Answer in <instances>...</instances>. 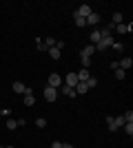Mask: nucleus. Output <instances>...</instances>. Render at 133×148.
I'll use <instances>...</instances> for the list:
<instances>
[{
	"label": "nucleus",
	"instance_id": "f257e3e1",
	"mask_svg": "<svg viewBox=\"0 0 133 148\" xmlns=\"http://www.w3.org/2000/svg\"><path fill=\"white\" fill-rule=\"evenodd\" d=\"M64 82H62V75H58V73H51L49 75V80H47V86H51V88H60Z\"/></svg>",
	"mask_w": 133,
	"mask_h": 148
},
{
	"label": "nucleus",
	"instance_id": "f03ea898",
	"mask_svg": "<svg viewBox=\"0 0 133 148\" xmlns=\"http://www.w3.org/2000/svg\"><path fill=\"white\" fill-rule=\"evenodd\" d=\"M89 13H93V9H91L89 5H80L76 11H73V18H76V16H78V18H87Z\"/></svg>",
	"mask_w": 133,
	"mask_h": 148
},
{
	"label": "nucleus",
	"instance_id": "7ed1b4c3",
	"mask_svg": "<svg viewBox=\"0 0 133 148\" xmlns=\"http://www.w3.org/2000/svg\"><path fill=\"white\" fill-rule=\"evenodd\" d=\"M62 82H64V86L76 88V86H78V75H76V73H67V75L62 77Z\"/></svg>",
	"mask_w": 133,
	"mask_h": 148
},
{
	"label": "nucleus",
	"instance_id": "20e7f679",
	"mask_svg": "<svg viewBox=\"0 0 133 148\" xmlns=\"http://www.w3.org/2000/svg\"><path fill=\"white\" fill-rule=\"evenodd\" d=\"M113 42H115L113 38H102L100 42H98V44H93V47H95V51H107V49H109V47H111Z\"/></svg>",
	"mask_w": 133,
	"mask_h": 148
},
{
	"label": "nucleus",
	"instance_id": "39448f33",
	"mask_svg": "<svg viewBox=\"0 0 133 148\" xmlns=\"http://www.w3.org/2000/svg\"><path fill=\"white\" fill-rule=\"evenodd\" d=\"M44 99H47V102H56L58 99V88L44 86Z\"/></svg>",
	"mask_w": 133,
	"mask_h": 148
},
{
	"label": "nucleus",
	"instance_id": "423d86ee",
	"mask_svg": "<svg viewBox=\"0 0 133 148\" xmlns=\"http://www.w3.org/2000/svg\"><path fill=\"white\" fill-rule=\"evenodd\" d=\"M131 66H133V60H131V58H122V60L118 62V69H122V71H129Z\"/></svg>",
	"mask_w": 133,
	"mask_h": 148
},
{
	"label": "nucleus",
	"instance_id": "0eeeda50",
	"mask_svg": "<svg viewBox=\"0 0 133 148\" xmlns=\"http://www.w3.org/2000/svg\"><path fill=\"white\" fill-rule=\"evenodd\" d=\"M93 53H95V47H93V44H89V47H84V49L80 51V58H91Z\"/></svg>",
	"mask_w": 133,
	"mask_h": 148
},
{
	"label": "nucleus",
	"instance_id": "6e6552de",
	"mask_svg": "<svg viewBox=\"0 0 133 148\" xmlns=\"http://www.w3.org/2000/svg\"><path fill=\"white\" fill-rule=\"evenodd\" d=\"M78 82H87L89 77H91V73H89V69H80V71H78Z\"/></svg>",
	"mask_w": 133,
	"mask_h": 148
},
{
	"label": "nucleus",
	"instance_id": "1a4fd4ad",
	"mask_svg": "<svg viewBox=\"0 0 133 148\" xmlns=\"http://www.w3.org/2000/svg\"><path fill=\"white\" fill-rule=\"evenodd\" d=\"M131 29H133V25H124V22H122V25H115V31L122 33V36H124V33H131Z\"/></svg>",
	"mask_w": 133,
	"mask_h": 148
},
{
	"label": "nucleus",
	"instance_id": "9d476101",
	"mask_svg": "<svg viewBox=\"0 0 133 148\" xmlns=\"http://www.w3.org/2000/svg\"><path fill=\"white\" fill-rule=\"evenodd\" d=\"M58 91H62L64 95H67V97H76V95H78V93H76V88H69V86H64V84H62L60 88H58Z\"/></svg>",
	"mask_w": 133,
	"mask_h": 148
},
{
	"label": "nucleus",
	"instance_id": "9b49d317",
	"mask_svg": "<svg viewBox=\"0 0 133 148\" xmlns=\"http://www.w3.org/2000/svg\"><path fill=\"white\" fill-rule=\"evenodd\" d=\"M89 40H91L93 44H98V42H100V40H102V36H100V29H93V31H91V36H89Z\"/></svg>",
	"mask_w": 133,
	"mask_h": 148
},
{
	"label": "nucleus",
	"instance_id": "f8f14e48",
	"mask_svg": "<svg viewBox=\"0 0 133 148\" xmlns=\"http://www.w3.org/2000/svg\"><path fill=\"white\" fill-rule=\"evenodd\" d=\"M84 20H87V25H98V22H100V16H98V13H89Z\"/></svg>",
	"mask_w": 133,
	"mask_h": 148
},
{
	"label": "nucleus",
	"instance_id": "ddd939ff",
	"mask_svg": "<svg viewBox=\"0 0 133 148\" xmlns=\"http://www.w3.org/2000/svg\"><path fill=\"white\" fill-rule=\"evenodd\" d=\"M127 124V119H124V115H118V117H113V126L115 128H122Z\"/></svg>",
	"mask_w": 133,
	"mask_h": 148
},
{
	"label": "nucleus",
	"instance_id": "4468645a",
	"mask_svg": "<svg viewBox=\"0 0 133 148\" xmlns=\"http://www.w3.org/2000/svg\"><path fill=\"white\" fill-rule=\"evenodd\" d=\"M111 20H113V25H122V11H113V16H111Z\"/></svg>",
	"mask_w": 133,
	"mask_h": 148
},
{
	"label": "nucleus",
	"instance_id": "2eb2a0df",
	"mask_svg": "<svg viewBox=\"0 0 133 148\" xmlns=\"http://www.w3.org/2000/svg\"><path fill=\"white\" fill-rule=\"evenodd\" d=\"M87 91H89L87 84H84V82H78V86H76V93H78V95H84Z\"/></svg>",
	"mask_w": 133,
	"mask_h": 148
},
{
	"label": "nucleus",
	"instance_id": "dca6fc26",
	"mask_svg": "<svg viewBox=\"0 0 133 148\" xmlns=\"http://www.w3.org/2000/svg\"><path fill=\"white\" fill-rule=\"evenodd\" d=\"M113 77H115V80H124V77H127V71H122V69H115V71H113Z\"/></svg>",
	"mask_w": 133,
	"mask_h": 148
},
{
	"label": "nucleus",
	"instance_id": "f3484780",
	"mask_svg": "<svg viewBox=\"0 0 133 148\" xmlns=\"http://www.w3.org/2000/svg\"><path fill=\"white\" fill-rule=\"evenodd\" d=\"M13 91H16V93H25L27 86L22 84V82H13Z\"/></svg>",
	"mask_w": 133,
	"mask_h": 148
},
{
	"label": "nucleus",
	"instance_id": "a211bd4d",
	"mask_svg": "<svg viewBox=\"0 0 133 148\" xmlns=\"http://www.w3.org/2000/svg\"><path fill=\"white\" fill-rule=\"evenodd\" d=\"M22 102H25V106H33V104H36V97H33V95H25Z\"/></svg>",
	"mask_w": 133,
	"mask_h": 148
},
{
	"label": "nucleus",
	"instance_id": "6ab92c4d",
	"mask_svg": "<svg viewBox=\"0 0 133 148\" xmlns=\"http://www.w3.org/2000/svg\"><path fill=\"white\" fill-rule=\"evenodd\" d=\"M84 84H87V88H95V86H98V80H95L93 75H91V77H89V80L84 82Z\"/></svg>",
	"mask_w": 133,
	"mask_h": 148
},
{
	"label": "nucleus",
	"instance_id": "aec40b11",
	"mask_svg": "<svg viewBox=\"0 0 133 148\" xmlns=\"http://www.w3.org/2000/svg\"><path fill=\"white\" fill-rule=\"evenodd\" d=\"M36 49H38V51H49V49H47V44H44V40H40V38L36 40Z\"/></svg>",
	"mask_w": 133,
	"mask_h": 148
},
{
	"label": "nucleus",
	"instance_id": "412c9836",
	"mask_svg": "<svg viewBox=\"0 0 133 148\" xmlns=\"http://www.w3.org/2000/svg\"><path fill=\"white\" fill-rule=\"evenodd\" d=\"M7 128H9V130L18 128V122H16V119H11V117H7Z\"/></svg>",
	"mask_w": 133,
	"mask_h": 148
},
{
	"label": "nucleus",
	"instance_id": "4be33fe9",
	"mask_svg": "<svg viewBox=\"0 0 133 148\" xmlns=\"http://www.w3.org/2000/svg\"><path fill=\"white\" fill-rule=\"evenodd\" d=\"M47 53H49V56L53 58V60H60V51H58L56 47H53V49H49V51H47Z\"/></svg>",
	"mask_w": 133,
	"mask_h": 148
},
{
	"label": "nucleus",
	"instance_id": "5701e85b",
	"mask_svg": "<svg viewBox=\"0 0 133 148\" xmlns=\"http://www.w3.org/2000/svg\"><path fill=\"white\" fill-rule=\"evenodd\" d=\"M122 128L127 130V135H129V137H133V124H131V122H127L124 126H122Z\"/></svg>",
	"mask_w": 133,
	"mask_h": 148
},
{
	"label": "nucleus",
	"instance_id": "b1692460",
	"mask_svg": "<svg viewBox=\"0 0 133 148\" xmlns=\"http://www.w3.org/2000/svg\"><path fill=\"white\" fill-rule=\"evenodd\" d=\"M36 126H38V128H47V119H44V117H38V119H36Z\"/></svg>",
	"mask_w": 133,
	"mask_h": 148
},
{
	"label": "nucleus",
	"instance_id": "393cba45",
	"mask_svg": "<svg viewBox=\"0 0 133 148\" xmlns=\"http://www.w3.org/2000/svg\"><path fill=\"white\" fill-rule=\"evenodd\" d=\"M44 44H47V49H53V47H56V38H47Z\"/></svg>",
	"mask_w": 133,
	"mask_h": 148
},
{
	"label": "nucleus",
	"instance_id": "a878e982",
	"mask_svg": "<svg viewBox=\"0 0 133 148\" xmlns=\"http://www.w3.org/2000/svg\"><path fill=\"white\" fill-rule=\"evenodd\" d=\"M111 47H113V49L118 51V53H122V51H124V44H122V42H113Z\"/></svg>",
	"mask_w": 133,
	"mask_h": 148
},
{
	"label": "nucleus",
	"instance_id": "bb28decb",
	"mask_svg": "<svg viewBox=\"0 0 133 148\" xmlns=\"http://www.w3.org/2000/svg\"><path fill=\"white\" fill-rule=\"evenodd\" d=\"M84 25H87V20H84V18H78V16H76V27H84Z\"/></svg>",
	"mask_w": 133,
	"mask_h": 148
},
{
	"label": "nucleus",
	"instance_id": "cd10ccee",
	"mask_svg": "<svg viewBox=\"0 0 133 148\" xmlns=\"http://www.w3.org/2000/svg\"><path fill=\"white\" fill-rule=\"evenodd\" d=\"M124 119H127V122H131V124H133V111H127V113H124Z\"/></svg>",
	"mask_w": 133,
	"mask_h": 148
},
{
	"label": "nucleus",
	"instance_id": "c85d7f7f",
	"mask_svg": "<svg viewBox=\"0 0 133 148\" xmlns=\"http://www.w3.org/2000/svg\"><path fill=\"white\" fill-rule=\"evenodd\" d=\"M0 115H2V117H9V115H11V111H9V108H2V111H0Z\"/></svg>",
	"mask_w": 133,
	"mask_h": 148
},
{
	"label": "nucleus",
	"instance_id": "c756f323",
	"mask_svg": "<svg viewBox=\"0 0 133 148\" xmlns=\"http://www.w3.org/2000/svg\"><path fill=\"white\" fill-rule=\"evenodd\" d=\"M51 148H62V142H53V144H51Z\"/></svg>",
	"mask_w": 133,
	"mask_h": 148
},
{
	"label": "nucleus",
	"instance_id": "7c9ffc66",
	"mask_svg": "<svg viewBox=\"0 0 133 148\" xmlns=\"http://www.w3.org/2000/svg\"><path fill=\"white\" fill-rule=\"evenodd\" d=\"M62 148H73V146H71V144H62Z\"/></svg>",
	"mask_w": 133,
	"mask_h": 148
},
{
	"label": "nucleus",
	"instance_id": "2f4dec72",
	"mask_svg": "<svg viewBox=\"0 0 133 148\" xmlns=\"http://www.w3.org/2000/svg\"><path fill=\"white\" fill-rule=\"evenodd\" d=\"M2 148H13V146H2Z\"/></svg>",
	"mask_w": 133,
	"mask_h": 148
},
{
	"label": "nucleus",
	"instance_id": "473e14b6",
	"mask_svg": "<svg viewBox=\"0 0 133 148\" xmlns=\"http://www.w3.org/2000/svg\"><path fill=\"white\" fill-rule=\"evenodd\" d=\"M0 148H2V146H0Z\"/></svg>",
	"mask_w": 133,
	"mask_h": 148
}]
</instances>
